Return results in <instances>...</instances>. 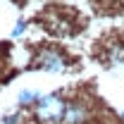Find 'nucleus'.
Returning a JSON list of instances; mask_svg holds the SVG:
<instances>
[{
    "label": "nucleus",
    "mask_w": 124,
    "mask_h": 124,
    "mask_svg": "<svg viewBox=\"0 0 124 124\" xmlns=\"http://www.w3.org/2000/svg\"><path fill=\"white\" fill-rule=\"evenodd\" d=\"M38 112H41V117L48 119V122H57L62 117V100L57 95H46V98H41Z\"/></svg>",
    "instance_id": "f257e3e1"
},
{
    "label": "nucleus",
    "mask_w": 124,
    "mask_h": 124,
    "mask_svg": "<svg viewBox=\"0 0 124 124\" xmlns=\"http://www.w3.org/2000/svg\"><path fill=\"white\" fill-rule=\"evenodd\" d=\"M38 64L43 67V69H50V72H62L64 67H67V62L62 60V55L57 53H41V57H38Z\"/></svg>",
    "instance_id": "f03ea898"
},
{
    "label": "nucleus",
    "mask_w": 124,
    "mask_h": 124,
    "mask_svg": "<svg viewBox=\"0 0 124 124\" xmlns=\"http://www.w3.org/2000/svg\"><path fill=\"white\" fill-rule=\"evenodd\" d=\"M84 119H86V110H84L81 103H72L64 110V122L67 124H81Z\"/></svg>",
    "instance_id": "7ed1b4c3"
},
{
    "label": "nucleus",
    "mask_w": 124,
    "mask_h": 124,
    "mask_svg": "<svg viewBox=\"0 0 124 124\" xmlns=\"http://www.w3.org/2000/svg\"><path fill=\"white\" fill-rule=\"evenodd\" d=\"M19 100H22V103H29V100H33V93H31V91H24L22 95H19Z\"/></svg>",
    "instance_id": "20e7f679"
}]
</instances>
